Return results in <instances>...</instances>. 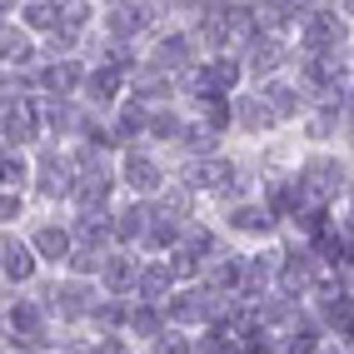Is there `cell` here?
<instances>
[{
	"label": "cell",
	"mask_w": 354,
	"mask_h": 354,
	"mask_svg": "<svg viewBox=\"0 0 354 354\" xmlns=\"http://www.w3.org/2000/svg\"><path fill=\"white\" fill-rule=\"evenodd\" d=\"M344 10H349V15H354V0H344Z\"/></svg>",
	"instance_id": "cell-37"
},
{
	"label": "cell",
	"mask_w": 354,
	"mask_h": 354,
	"mask_svg": "<svg viewBox=\"0 0 354 354\" xmlns=\"http://www.w3.org/2000/svg\"><path fill=\"white\" fill-rule=\"evenodd\" d=\"M230 225L245 230V234H265V230L274 225V209H265V205H240V209L230 215Z\"/></svg>",
	"instance_id": "cell-20"
},
{
	"label": "cell",
	"mask_w": 354,
	"mask_h": 354,
	"mask_svg": "<svg viewBox=\"0 0 354 354\" xmlns=\"http://www.w3.org/2000/svg\"><path fill=\"white\" fill-rule=\"evenodd\" d=\"M240 125L245 130H265V125H274V115H270L265 100H240Z\"/></svg>",
	"instance_id": "cell-26"
},
{
	"label": "cell",
	"mask_w": 354,
	"mask_h": 354,
	"mask_svg": "<svg viewBox=\"0 0 354 354\" xmlns=\"http://www.w3.org/2000/svg\"><path fill=\"white\" fill-rule=\"evenodd\" d=\"M50 299H55V310H60V315H70V319L90 315V285H80V279H65V285H55V290H50Z\"/></svg>",
	"instance_id": "cell-12"
},
{
	"label": "cell",
	"mask_w": 354,
	"mask_h": 354,
	"mask_svg": "<svg viewBox=\"0 0 354 354\" xmlns=\"http://www.w3.org/2000/svg\"><path fill=\"white\" fill-rule=\"evenodd\" d=\"M329 354H354V349H329Z\"/></svg>",
	"instance_id": "cell-38"
},
{
	"label": "cell",
	"mask_w": 354,
	"mask_h": 354,
	"mask_svg": "<svg viewBox=\"0 0 354 354\" xmlns=\"http://www.w3.org/2000/svg\"><path fill=\"white\" fill-rule=\"evenodd\" d=\"M20 185H26V160L0 155V190H20Z\"/></svg>",
	"instance_id": "cell-27"
},
{
	"label": "cell",
	"mask_w": 354,
	"mask_h": 354,
	"mask_svg": "<svg viewBox=\"0 0 354 354\" xmlns=\"http://www.w3.org/2000/svg\"><path fill=\"white\" fill-rule=\"evenodd\" d=\"M150 15H155L150 0H115L105 20H110V30L120 35V40H130V35H140V30L150 26Z\"/></svg>",
	"instance_id": "cell-2"
},
{
	"label": "cell",
	"mask_w": 354,
	"mask_h": 354,
	"mask_svg": "<svg viewBox=\"0 0 354 354\" xmlns=\"http://www.w3.org/2000/svg\"><path fill=\"white\" fill-rule=\"evenodd\" d=\"M274 60H279V40H259V45H250V70H274Z\"/></svg>",
	"instance_id": "cell-28"
},
{
	"label": "cell",
	"mask_w": 354,
	"mask_h": 354,
	"mask_svg": "<svg viewBox=\"0 0 354 354\" xmlns=\"http://www.w3.org/2000/svg\"><path fill=\"white\" fill-rule=\"evenodd\" d=\"M20 60H30V40L6 26L0 30V65H20Z\"/></svg>",
	"instance_id": "cell-21"
},
{
	"label": "cell",
	"mask_w": 354,
	"mask_h": 354,
	"mask_svg": "<svg viewBox=\"0 0 354 354\" xmlns=\"http://www.w3.org/2000/svg\"><path fill=\"white\" fill-rule=\"evenodd\" d=\"M265 105H270L274 120H290V115L299 110V100H295V90H290V85H270V90H265Z\"/></svg>",
	"instance_id": "cell-22"
},
{
	"label": "cell",
	"mask_w": 354,
	"mask_h": 354,
	"mask_svg": "<svg viewBox=\"0 0 354 354\" xmlns=\"http://www.w3.org/2000/svg\"><path fill=\"white\" fill-rule=\"evenodd\" d=\"M0 130H6V140H15V145H26V140H35L40 130V115L30 100H10L6 110H0Z\"/></svg>",
	"instance_id": "cell-3"
},
{
	"label": "cell",
	"mask_w": 354,
	"mask_h": 354,
	"mask_svg": "<svg viewBox=\"0 0 354 354\" xmlns=\"http://www.w3.org/2000/svg\"><path fill=\"white\" fill-rule=\"evenodd\" d=\"M10 6H15V0H0V15H6V10H10Z\"/></svg>",
	"instance_id": "cell-36"
},
{
	"label": "cell",
	"mask_w": 354,
	"mask_h": 354,
	"mask_svg": "<svg viewBox=\"0 0 354 354\" xmlns=\"http://www.w3.org/2000/svg\"><path fill=\"white\" fill-rule=\"evenodd\" d=\"M145 125H150V115L140 110V105H125V110H120V120H115V140H135Z\"/></svg>",
	"instance_id": "cell-23"
},
{
	"label": "cell",
	"mask_w": 354,
	"mask_h": 354,
	"mask_svg": "<svg viewBox=\"0 0 354 354\" xmlns=\"http://www.w3.org/2000/svg\"><path fill=\"white\" fill-rule=\"evenodd\" d=\"M10 324H15L20 344H45V310H40V304H15Z\"/></svg>",
	"instance_id": "cell-11"
},
{
	"label": "cell",
	"mask_w": 354,
	"mask_h": 354,
	"mask_svg": "<svg viewBox=\"0 0 354 354\" xmlns=\"http://www.w3.org/2000/svg\"><path fill=\"white\" fill-rule=\"evenodd\" d=\"M155 354H190V339H185V335H165V329H160V335H155Z\"/></svg>",
	"instance_id": "cell-29"
},
{
	"label": "cell",
	"mask_w": 354,
	"mask_h": 354,
	"mask_svg": "<svg viewBox=\"0 0 354 354\" xmlns=\"http://www.w3.org/2000/svg\"><path fill=\"white\" fill-rule=\"evenodd\" d=\"M40 85L50 90V95H60V100H65L70 90L80 85V70L70 65V60H60V65H45V70H40Z\"/></svg>",
	"instance_id": "cell-19"
},
{
	"label": "cell",
	"mask_w": 354,
	"mask_h": 354,
	"mask_svg": "<svg viewBox=\"0 0 354 354\" xmlns=\"http://www.w3.org/2000/svg\"><path fill=\"white\" fill-rule=\"evenodd\" d=\"M185 145H190V150H200V155H205L209 145H215V125H195V130H190V140H185Z\"/></svg>",
	"instance_id": "cell-32"
},
{
	"label": "cell",
	"mask_w": 354,
	"mask_h": 354,
	"mask_svg": "<svg viewBox=\"0 0 354 354\" xmlns=\"http://www.w3.org/2000/svg\"><path fill=\"white\" fill-rule=\"evenodd\" d=\"M0 270L10 279H30L35 274V250L20 245V240H0Z\"/></svg>",
	"instance_id": "cell-10"
},
{
	"label": "cell",
	"mask_w": 354,
	"mask_h": 354,
	"mask_svg": "<svg viewBox=\"0 0 354 354\" xmlns=\"http://www.w3.org/2000/svg\"><path fill=\"white\" fill-rule=\"evenodd\" d=\"M150 215H155L150 205H130L125 215L115 220V240H120V245H135V240H145V225H150Z\"/></svg>",
	"instance_id": "cell-16"
},
{
	"label": "cell",
	"mask_w": 354,
	"mask_h": 354,
	"mask_svg": "<svg viewBox=\"0 0 354 354\" xmlns=\"http://www.w3.org/2000/svg\"><path fill=\"white\" fill-rule=\"evenodd\" d=\"M70 185H75V180H70V165L60 155H45L40 160V190L55 200V195H70Z\"/></svg>",
	"instance_id": "cell-15"
},
{
	"label": "cell",
	"mask_w": 354,
	"mask_h": 354,
	"mask_svg": "<svg viewBox=\"0 0 354 354\" xmlns=\"http://www.w3.org/2000/svg\"><path fill=\"white\" fill-rule=\"evenodd\" d=\"M15 209H20V195L15 190H0V220H10Z\"/></svg>",
	"instance_id": "cell-34"
},
{
	"label": "cell",
	"mask_w": 354,
	"mask_h": 354,
	"mask_svg": "<svg viewBox=\"0 0 354 354\" xmlns=\"http://www.w3.org/2000/svg\"><path fill=\"white\" fill-rule=\"evenodd\" d=\"M26 26H30V30H55V26H60V6H50V0H35V6L26 10Z\"/></svg>",
	"instance_id": "cell-24"
},
{
	"label": "cell",
	"mask_w": 354,
	"mask_h": 354,
	"mask_svg": "<svg viewBox=\"0 0 354 354\" xmlns=\"http://www.w3.org/2000/svg\"><path fill=\"white\" fill-rule=\"evenodd\" d=\"M135 279H140V265H135L130 254H105V259H100V285H105L110 295L135 290Z\"/></svg>",
	"instance_id": "cell-6"
},
{
	"label": "cell",
	"mask_w": 354,
	"mask_h": 354,
	"mask_svg": "<svg viewBox=\"0 0 354 354\" xmlns=\"http://www.w3.org/2000/svg\"><path fill=\"white\" fill-rule=\"evenodd\" d=\"M170 279H175V270H170V265H150V270H140V279H135V295L145 299V304H155V299H165V295H170Z\"/></svg>",
	"instance_id": "cell-14"
},
{
	"label": "cell",
	"mask_w": 354,
	"mask_h": 354,
	"mask_svg": "<svg viewBox=\"0 0 354 354\" xmlns=\"http://www.w3.org/2000/svg\"><path fill=\"white\" fill-rule=\"evenodd\" d=\"M110 170H105V165H95V170H85L75 185H70V195H75L85 209H95V205H105V195H110Z\"/></svg>",
	"instance_id": "cell-8"
},
{
	"label": "cell",
	"mask_w": 354,
	"mask_h": 354,
	"mask_svg": "<svg viewBox=\"0 0 354 354\" xmlns=\"http://www.w3.org/2000/svg\"><path fill=\"white\" fill-rule=\"evenodd\" d=\"M234 180H240V170H234L230 160H200L195 170H190V185L195 190H234Z\"/></svg>",
	"instance_id": "cell-5"
},
{
	"label": "cell",
	"mask_w": 354,
	"mask_h": 354,
	"mask_svg": "<svg viewBox=\"0 0 354 354\" xmlns=\"http://www.w3.org/2000/svg\"><path fill=\"white\" fill-rule=\"evenodd\" d=\"M205 279H209V290H240L245 265H240L234 254H209V270H205Z\"/></svg>",
	"instance_id": "cell-13"
},
{
	"label": "cell",
	"mask_w": 354,
	"mask_h": 354,
	"mask_svg": "<svg viewBox=\"0 0 354 354\" xmlns=\"http://www.w3.org/2000/svg\"><path fill=\"white\" fill-rule=\"evenodd\" d=\"M160 205H165L160 215H170V220H175V215H185V205H190V195H185V190H165V200H160Z\"/></svg>",
	"instance_id": "cell-31"
},
{
	"label": "cell",
	"mask_w": 354,
	"mask_h": 354,
	"mask_svg": "<svg viewBox=\"0 0 354 354\" xmlns=\"http://www.w3.org/2000/svg\"><path fill=\"white\" fill-rule=\"evenodd\" d=\"M315 274H319V254H295L279 265V285H285V295H304L315 285Z\"/></svg>",
	"instance_id": "cell-7"
},
{
	"label": "cell",
	"mask_w": 354,
	"mask_h": 354,
	"mask_svg": "<svg viewBox=\"0 0 354 354\" xmlns=\"http://www.w3.org/2000/svg\"><path fill=\"white\" fill-rule=\"evenodd\" d=\"M344 40V20L339 15H329V10H315V15H304L299 20V45L310 55H324V50H335V45Z\"/></svg>",
	"instance_id": "cell-1"
},
{
	"label": "cell",
	"mask_w": 354,
	"mask_h": 354,
	"mask_svg": "<svg viewBox=\"0 0 354 354\" xmlns=\"http://www.w3.org/2000/svg\"><path fill=\"white\" fill-rule=\"evenodd\" d=\"M125 185L135 195H155L160 190V165L145 155H125Z\"/></svg>",
	"instance_id": "cell-9"
},
{
	"label": "cell",
	"mask_w": 354,
	"mask_h": 354,
	"mask_svg": "<svg viewBox=\"0 0 354 354\" xmlns=\"http://www.w3.org/2000/svg\"><path fill=\"white\" fill-rule=\"evenodd\" d=\"M95 319H100V324H120L125 315H120V304H100V310H95Z\"/></svg>",
	"instance_id": "cell-35"
},
{
	"label": "cell",
	"mask_w": 354,
	"mask_h": 354,
	"mask_svg": "<svg viewBox=\"0 0 354 354\" xmlns=\"http://www.w3.org/2000/svg\"><path fill=\"white\" fill-rule=\"evenodd\" d=\"M30 250H35L40 259H65V254H70V230H60V225H45V230H35Z\"/></svg>",
	"instance_id": "cell-17"
},
{
	"label": "cell",
	"mask_w": 354,
	"mask_h": 354,
	"mask_svg": "<svg viewBox=\"0 0 354 354\" xmlns=\"http://www.w3.org/2000/svg\"><path fill=\"white\" fill-rule=\"evenodd\" d=\"M205 80H209V90H230L234 80H240V65H234V60H209Z\"/></svg>",
	"instance_id": "cell-25"
},
{
	"label": "cell",
	"mask_w": 354,
	"mask_h": 354,
	"mask_svg": "<svg viewBox=\"0 0 354 354\" xmlns=\"http://www.w3.org/2000/svg\"><path fill=\"white\" fill-rule=\"evenodd\" d=\"M130 324H135V329H140V335H150V339H155V335H160V315H155V310H150V304H145V310H135V315H130Z\"/></svg>",
	"instance_id": "cell-30"
},
{
	"label": "cell",
	"mask_w": 354,
	"mask_h": 354,
	"mask_svg": "<svg viewBox=\"0 0 354 354\" xmlns=\"http://www.w3.org/2000/svg\"><path fill=\"white\" fill-rule=\"evenodd\" d=\"M299 180H304V190H310V195H315L319 205H324V200H329V195H335L339 185H344V175H339V165H335V160H324V155L304 165V170H299Z\"/></svg>",
	"instance_id": "cell-4"
},
{
	"label": "cell",
	"mask_w": 354,
	"mask_h": 354,
	"mask_svg": "<svg viewBox=\"0 0 354 354\" xmlns=\"http://www.w3.org/2000/svg\"><path fill=\"white\" fill-rule=\"evenodd\" d=\"M50 125H55V130H75V115H70V105H55V110H50Z\"/></svg>",
	"instance_id": "cell-33"
},
{
	"label": "cell",
	"mask_w": 354,
	"mask_h": 354,
	"mask_svg": "<svg viewBox=\"0 0 354 354\" xmlns=\"http://www.w3.org/2000/svg\"><path fill=\"white\" fill-rule=\"evenodd\" d=\"M150 65H155V70H185V65H190V40H180V35L160 40L155 55H150Z\"/></svg>",
	"instance_id": "cell-18"
}]
</instances>
